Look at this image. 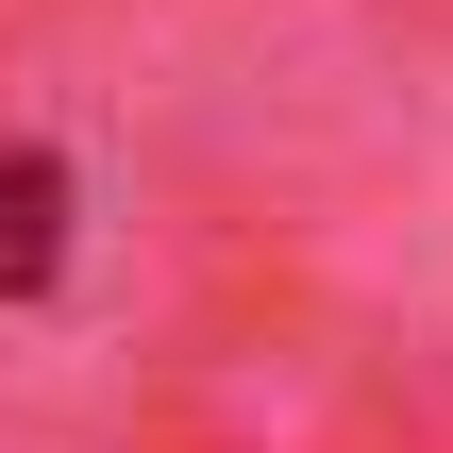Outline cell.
<instances>
[{
    "mask_svg": "<svg viewBox=\"0 0 453 453\" xmlns=\"http://www.w3.org/2000/svg\"><path fill=\"white\" fill-rule=\"evenodd\" d=\"M50 269H67V168L0 151V286H50Z\"/></svg>",
    "mask_w": 453,
    "mask_h": 453,
    "instance_id": "1",
    "label": "cell"
}]
</instances>
